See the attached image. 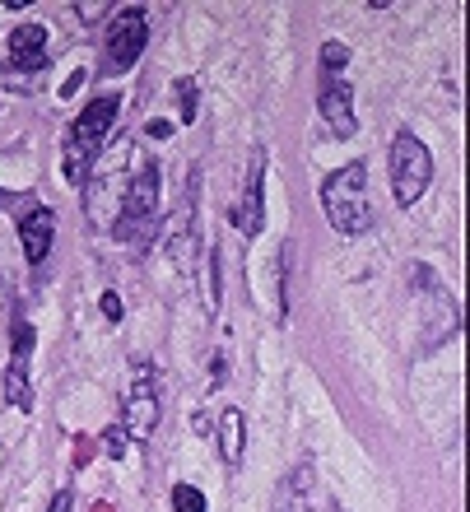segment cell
Returning <instances> with one entry per match:
<instances>
[{
	"mask_svg": "<svg viewBox=\"0 0 470 512\" xmlns=\"http://www.w3.org/2000/svg\"><path fill=\"white\" fill-rule=\"evenodd\" d=\"M261 182H266V149H252V163H247V187H242V201L233 210V224L238 233L256 238L261 224H266V196H261Z\"/></svg>",
	"mask_w": 470,
	"mask_h": 512,
	"instance_id": "cell-7",
	"label": "cell"
},
{
	"mask_svg": "<svg viewBox=\"0 0 470 512\" xmlns=\"http://www.w3.org/2000/svg\"><path fill=\"white\" fill-rule=\"evenodd\" d=\"M168 131H173L168 122H149V131H145V135H154V140H168Z\"/></svg>",
	"mask_w": 470,
	"mask_h": 512,
	"instance_id": "cell-20",
	"label": "cell"
},
{
	"mask_svg": "<svg viewBox=\"0 0 470 512\" xmlns=\"http://www.w3.org/2000/svg\"><path fill=\"white\" fill-rule=\"evenodd\" d=\"M145 42H149V19H145V10H140V5L112 14L108 42H103V70H108V75L131 70L135 61H140V52H145Z\"/></svg>",
	"mask_w": 470,
	"mask_h": 512,
	"instance_id": "cell-5",
	"label": "cell"
},
{
	"mask_svg": "<svg viewBox=\"0 0 470 512\" xmlns=\"http://www.w3.org/2000/svg\"><path fill=\"white\" fill-rule=\"evenodd\" d=\"M345 61H350V47H345V42H326V47H322V70L331 75V80H340Z\"/></svg>",
	"mask_w": 470,
	"mask_h": 512,
	"instance_id": "cell-14",
	"label": "cell"
},
{
	"mask_svg": "<svg viewBox=\"0 0 470 512\" xmlns=\"http://www.w3.org/2000/svg\"><path fill=\"white\" fill-rule=\"evenodd\" d=\"M429 177H433V154L419 135L401 131L391 140V191L401 205H415L424 191H429Z\"/></svg>",
	"mask_w": 470,
	"mask_h": 512,
	"instance_id": "cell-3",
	"label": "cell"
},
{
	"mask_svg": "<svg viewBox=\"0 0 470 512\" xmlns=\"http://www.w3.org/2000/svg\"><path fill=\"white\" fill-rule=\"evenodd\" d=\"M270 512H308V471H303V466H298V471L280 485L275 508H270Z\"/></svg>",
	"mask_w": 470,
	"mask_h": 512,
	"instance_id": "cell-13",
	"label": "cell"
},
{
	"mask_svg": "<svg viewBox=\"0 0 470 512\" xmlns=\"http://www.w3.org/2000/svg\"><path fill=\"white\" fill-rule=\"evenodd\" d=\"M103 317L121 322V298H117V294H103Z\"/></svg>",
	"mask_w": 470,
	"mask_h": 512,
	"instance_id": "cell-18",
	"label": "cell"
},
{
	"mask_svg": "<svg viewBox=\"0 0 470 512\" xmlns=\"http://www.w3.org/2000/svg\"><path fill=\"white\" fill-rule=\"evenodd\" d=\"M154 424H159V387H154V373L145 364H135V382L126 391V419H121V433L126 438H154Z\"/></svg>",
	"mask_w": 470,
	"mask_h": 512,
	"instance_id": "cell-6",
	"label": "cell"
},
{
	"mask_svg": "<svg viewBox=\"0 0 470 512\" xmlns=\"http://www.w3.org/2000/svg\"><path fill=\"white\" fill-rule=\"evenodd\" d=\"M322 117H326V126L336 135H354V103H350V84L345 80H331L326 75L322 80Z\"/></svg>",
	"mask_w": 470,
	"mask_h": 512,
	"instance_id": "cell-11",
	"label": "cell"
},
{
	"mask_svg": "<svg viewBox=\"0 0 470 512\" xmlns=\"http://www.w3.org/2000/svg\"><path fill=\"white\" fill-rule=\"evenodd\" d=\"M117 117H121V98L117 94L94 98V103L75 117V126H70V135H66V182L70 187H80L84 182L89 163H94V154L103 149V140H108V131L117 126Z\"/></svg>",
	"mask_w": 470,
	"mask_h": 512,
	"instance_id": "cell-2",
	"label": "cell"
},
{
	"mask_svg": "<svg viewBox=\"0 0 470 512\" xmlns=\"http://www.w3.org/2000/svg\"><path fill=\"white\" fill-rule=\"evenodd\" d=\"M75 14H80V19H103L108 5H94V0H89V5H75Z\"/></svg>",
	"mask_w": 470,
	"mask_h": 512,
	"instance_id": "cell-19",
	"label": "cell"
},
{
	"mask_svg": "<svg viewBox=\"0 0 470 512\" xmlns=\"http://www.w3.org/2000/svg\"><path fill=\"white\" fill-rule=\"evenodd\" d=\"M173 508L177 512H205V494L201 489H191V485H177L173 489Z\"/></svg>",
	"mask_w": 470,
	"mask_h": 512,
	"instance_id": "cell-16",
	"label": "cell"
},
{
	"mask_svg": "<svg viewBox=\"0 0 470 512\" xmlns=\"http://www.w3.org/2000/svg\"><path fill=\"white\" fill-rule=\"evenodd\" d=\"M10 61L19 70L47 66V24H19L10 33Z\"/></svg>",
	"mask_w": 470,
	"mask_h": 512,
	"instance_id": "cell-10",
	"label": "cell"
},
{
	"mask_svg": "<svg viewBox=\"0 0 470 512\" xmlns=\"http://www.w3.org/2000/svg\"><path fill=\"white\" fill-rule=\"evenodd\" d=\"M80 84H84V70H80V75H70V80H66V89H61V94L70 98V94H75V89H80Z\"/></svg>",
	"mask_w": 470,
	"mask_h": 512,
	"instance_id": "cell-22",
	"label": "cell"
},
{
	"mask_svg": "<svg viewBox=\"0 0 470 512\" xmlns=\"http://www.w3.org/2000/svg\"><path fill=\"white\" fill-rule=\"evenodd\" d=\"M47 512H70V494H66V489L56 494V499H52V508H47Z\"/></svg>",
	"mask_w": 470,
	"mask_h": 512,
	"instance_id": "cell-21",
	"label": "cell"
},
{
	"mask_svg": "<svg viewBox=\"0 0 470 512\" xmlns=\"http://www.w3.org/2000/svg\"><path fill=\"white\" fill-rule=\"evenodd\" d=\"M10 373H5V396H10L14 410H28L33 405V391H28V359H33V326L28 322H14L10 326Z\"/></svg>",
	"mask_w": 470,
	"mask_h": 512,
	"instance_id": "cell-8",
	"label": "cell"
},
{
	"mask_svg": "<svg viewBox=\"0 0 470 512\" xmlns=\"http://www.w3.org/2000/svg\"><path fill=\"white\" fill-rule=\"evenodd\" d=\"M322 210L336 233H368L373 229V205H368V163L354 159L322 182Z\"/></svg>",
	"mask_w": 470,
	"mask_h": 512,
	"instance_id": "cell-1",
	"label": "cell"
},
{
	"mask_svg": "<svg viewBox=\"0 0 470 512\" xmlns=\"http://www.w3.org/2000/svg\"><path fill=\"white\" fill-rule=\"evenodd\" d=\"M154 215H159V168L135 163L131 187H126V201H121L117 215V238H140L154 224Z\"/></svg>",
	"mask_w": 470,
	"mask_h": 512,
	"instance_id": "cell-4",
	"label": "cell"
},
{
	"mask_svg": "<svg viewBox=\"0 0 470 512\" xmlns=\"http://www.w3.org/2000/svg\"><path fill=\"white\" fill-rule=\"evenodd\" d=\"M19 238H24V256H28V266H42V261L52 256L56 215L47 210V205H38L33 215H24V224H19Z\"/></svg>",
	"mask_w": 470,
	"mask_h": 512,
	"instance_id": "cell-9",
	"label": "cell"
},
{
	"mask_svg": "<svg viewBox=\"0 0 470 512\" xmlns=\"http://www.w3.org/2000/svg\"><path fill=\"white\" fill-rule=\"evenodd\" d=\"M177 112H182V122H196V112H201V103H196V84L191 80H177Z\"/></svg>",
	"mask_w": 470,
	"mask_h": 512,
	"instance_id": "cell-15",
	"label": "cell"
},
{
	"mask_svg": "<svg viewBox=\"0 0 470 512\" xmlns=\"http://www.w3.org/2000/svg\"><path fill=\"white\" fill-rule=\"evenodd\" d=\"M219 452H224L229 466H238L242 461V410L238 405H229L224 419H219Z\"/></svg>",
	"mask_w": 470,
	"mask_h": 512,
	"instance_id": "cell-12",
	"label": "cell"
},
{
	"mask_svg": "<svg viewBox=\"0 0 470 512\" xmlns=\"http://www.w3.org/2000/svg\"><path fill=\"white\" fill-rule=\"evenodd\" d=\"M94 512H108V503H94Z\"/></svg>",
	"mask_w": 470,
	"mask_h": 512,
	"instance_id": "cell-23",
	"label": "cell"
},
{
	"mask_svg": "<svg viewBox=\"0 0 470 512\" xmlns=\"http://www.w3.org/2000/svg\"><path fill=\"white\" fill-rule=\"evenodd\" d=\"M103 447H108V457H121V452H126V433H121V424H112V429L103 433Z\"/></svg>",
	"mask_w": 470,
	"mask_h": 512,
	"instance_id": "cell-17",
	"label": "cell"
}]
</instances>
